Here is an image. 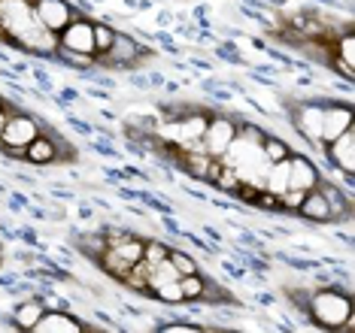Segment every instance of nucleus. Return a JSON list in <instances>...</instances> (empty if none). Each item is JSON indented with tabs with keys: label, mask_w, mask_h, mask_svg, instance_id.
<instances>
[{
	"label": "nucleus",
	"mask_w": 355,
	"mask_h": 333,
	"mask_svg": "<svg viewBox=\"0 0 355 333\" xmlns=\"http://www.w3.org/2000/svg\"><path fill=\"white\" fill-rule=\"evenodd\" d=\"M306 312H310V318L316 321L319 327L334 333L352 315V300H349V294H343V291H337V288H319L306 300Z\"/></svg>",
	"instance_id": "obj_1"
},
{
	"label": "nucleus",
	"mask_w": 355,
	"mask_h": 333,
	"mask_svg": "<svg viewBox=\"0 0 355 333\" xmlns=\"http://www.w3.org/2000/svg\"><path fill=\"white\" fill-rule=\"evenodd\" d=\"M40 134H43V131H40L37 118H31V116H10L3 134H0V149H3L6 155H12V158H25V149L37 140Z\"/></svg>",
	"instance_id": "obj_2"
},
{
	"label": "nucleus",
	"mask_w": 355,
	"mask_h": 333,
	"mask_svg": "<svg viewBox=\"0 0 355 333\" xmlns=\"http://www.w3.org/2000/svg\"><path fill=\"white\" fill-rule=\"evenodd\" d=\"M31 6H34V19L55 37L64 34L67 24L76 19L73 6H70L67 0H31Z\"/></svg>",
	"instance_id": "obj_3"
},
{
	"label": "nucleus",
	"mask_w": 355,
	"mask_h": 333,
	"mask_svg": "<svg viewBox=\"0 0 355 333\" xmlns=\"http://www.w3.org/2000/svg\"><path fill=\"white\" fill-rule=\"evenodd\" d=\"M237 125L240 121L222 118V116H213L207 121V131L200 136V143H204V152L209 158H222L231 149V143L237 140Z\"/></svg>",
	"instance_id": "obj_4"
},
{
	"label": "nucleus",
	"mask_w": 355,
	"mask_h": 333,
	"mask_svg": "<svg viewBox=\"0 0 355 333\" xmlns=\"http://www.w3.org/2000/svg\"><path fill=\"white\" fill-rule=\"evenodd\" d=\"M58 48H64V52L92 55V58H94V21L76 15V19L67 24V30L58 34Z\"/></svg>",
	"instance_id": "obj_5"
},
{
	"label": "nucleus",
	"mask_w": 355,
	"mask_h": 333,
	"mask_svg": "<svg viewBox=\"0 0 355 333\" xmlns=\"http://www.w3.org/2000/svg\"><path fill=\"white\" fill-rule=\"evenodd\" d=\"M322 149H325V158L331 167L340 170L346 179H352V173H355V127H349V131L340 134L337 140L325 143Z\"/></svg>",
	"instance_id": "obj_6"
},
{
	"label": "nucleus",
	"mask_w": 355,
	"mask_h": 333,
	"mask_svg": "<svg viewBox=\"0 0 355 333\" xmlns=\"http://www.w3.org/2000/svg\"><path fill=\"white\" fill-rule=\"evenodd\" d=\"M292 125L306 143L322 149V107L319 103H301V107H295Z\"/></svg>",
	"instance_id": "obj_7"
},
{
	"label": "nucleus",
	"mask_w": 355,
	"mask_h": 333,
	"mask_svg": "<svg viewBox=\"0 0 355 333\" xmlns=\"http://www.w3.org/2000/svg\"><path fill=\"white\" fill-rule=\"evenodd\" d=\"M140 58H143V46L128 34H119L116 30V39H112L110 52L101 55V58H94V61L107 64V67H134V64H140Z\"/></svg>",
	"instance_id": "obj_8"
},
{
	"label": "nucleus",
	"mask_w": 355,
	"mask_h": 333,
	"mask_svg": "<svg viewBox=\"0 0 355 333\" xmlns=\"http://www.w3.org/2000/svg\"><path fill=\"white\" fill-rule=\"evenodd\" d=\"M349 127H355L349 103H328V107H322V145L337 140Z\"/></svg>",
	"instance_id": "obj_9"
},
{
	"label": "nucleus",
	"mask_w": 355,
	"mask_h": 333,
	"mask_svg": "<svg viewBox=\"0 0 355 333\" xmlns=\"http://www.w3.org/2000/svg\"><path fill=\"white\" fill-rule=\"evenodd\" d=\"M319 170L313 161H306L304 155H292L288 158V188L292 191H304V194H310V191H316L319 188Z\"/></svg>",
	"instance_id": "obj_10"
},
{
	"label": "nucleus",
	"mask_w": 355,
	"mask_h": 333,
	"mask_svg": "<svg viewBox=\"0 0 355 333\" xmlns=\"http://www.w3.org/2000/svg\"><path fill=\"white\" fill-rule=\"evenodd\" d=\"M83 327L85 324L76 321L73 315H67V312H46L43 321L31 333H83Z\"/></svg>",
	"instance_id": "obj_11"
},
{
	"label": "nucleus",
	"mask_w": 355,
	"mask_h": 333,
	"mask_svg": "<svg viewBox=\"0 0 355 333\" xmlns=\"http://www.w3.org/2000/svg\"><path fill=\"white\" fill-rule=\"evenodd\" d=\"M46 312H49V309H46V303H43V300H25V303H19V306H15L12 321H15V327H19V330L31 333V330H34L40 321H43V315H46Z\"/></svg>",
	"instance_id": "obj_12"
},
{
	"label": "nucleus",
	"mask_w": 355,
	"mask_h": 333,
	"mask_svg": "<svg viewBox=\"0 0 355 333\" xmlns=\"http://www.w3.org/2000/svg\"><path fill=\"white\" fill-rule=\"evenodd\" d=\"M25 161H28V164H40V167L55 164V161H58V143H55L52 136L40 134L37 140L25 149Z\"/></svg>",
	"instance_id": "obj_13"
},
{
	"label": "nucleus",
	"mask_w": 355,
	"mask_h": 333,
	"mask_svg": "<svg viewBox=\"0 0 355 333\" xmlns=\"http://www.w3.org/2000/svg\"><path fill=\"white\" fill-rule=\"evenodd\" d=\"M306 222H316V224H325V222H334V215H331V206H328V200L322 197V191L316 188V191H310L304 197V203H301V209H297Z\"/></svg>",
	"instance_id": "obj_14"
},
{
	"label": "nucleus",
	"mask_w": 355,
	"mask_h": 333,
	"mask_svg": "<svg viewBox=\"0 0 355 333\" xmlns=\"http://www.w3.org/2000/svg\"><path fill=\"white\" fill-rule=\"evenodd\" d=\"M264 191L279 197L282 191H288V158L279 161V164L268 167V176H264Z\"/></svg>",
	"instance_id": "obj_15"
},
{
	"label": "nucleus",
	"mask_w": 355,
	"mask_h": 333,
	"mask_svg": "<svg viewBox=\"0 0 355 333\" xmlns=\"http://www.w3.org/2000/svg\"><path fill=\"white\" fill-rule=\"evenodd\" d=\"M98 264H101V270L107 273V276H112V279H116V282H122L125 276H128V270H131V267H134V264H128V261H125L122 255H119L116 249H107V251H103V255L98 258Z\"/></svg>",
	"instance_id": "obj_16"
},
{
	"label": "nucleus",
	"mask_w": 355,
	"mask_h": 333,
	"mask_svg": "<svg viewBox=\"0 0 355 333\" xmlns=\"http://www.w3.org/2000/svg\"><path fill=\"white\" fill-rule=\"evenodd\" d=\"M319 191H322V197L328 200L331 215H334V218H346V215L352 213V203L340 197V188H334V185H322V182H319Z\"/></svg>",
	"instance_id": "obj_17"
},
{
	"label": "nucleus",
	"mask_w": 355,
	"mask_h": 333,
	"mask_svg": "<svg viewBox=\"0 0 355 333\" xmlns=\"http://www.w3.org/2000/svg\"><path fill=\"white\" fill-rule=\"evenodd\" d=\"M261 155L268 164H279V161L292 158V149H288V143H282L279 136H264L261 140Z\"/></svg>",
	"instance_id": "obj_18"
},
{
	"label": "nucleus",
	"mask_w": 355,
	"mask_h": 333,
	"mask_svg": "<svg viewBox=\"0 0 355 333\" xmlns=\"http://www.w3.org/2000/svg\"><path fill=\"white\" fill-rule=\"evenodd\" d=\"M204 288H207V279L200 273L195 276H180V291H182V300H200L204 297Z\"/></svg>",
	"instance_id": "obj_19"
},
{
	"label": "nucleus",
	"mask_w": 355,
	"mask_h": 333,
	"mask_svg": "<svg viewBox=\"0 0 355 333\" xmlns=\"http://www.w3.org/2000/svg\"><path fill=\"white\" fill-rule=\"evenodd\" d=\"M112 39H116V28H110V24H103V21H94V58L110 52Z\"/></svg>",
	"instance_id": "obj_20"
},
{
	"label": "nucleus",
	"mask_w": 355,
	"mask_h": 333,
	"mask_svg": "<svg viewBox=\"0 0 355 333\" xmlns=\"http://www.w3.org/2000/svg\"><path fill=\"white\" fill-rule=\"evenodd\" d=\"M167 261H171L176 276H195V273H200L198 261L191 255H185V251H171V255H167Z\"/></svg>",
	"instance_id": "obj_21"
},
{
	"label": "nucleus",
	"mask_w": 355,
	"mask_h": 333,
	"mask_svg": "<svg viewBox=\"0 0 355 333\" xmlns=\"http://www.w3.org/2000/svg\"><path fill=\"white\" fill-rule=\"evenodd\" d=\"M167 255H171V249H167L161 240H146V246H143V264L146 267H155L161 261H167Z\"/></svg>",
	"instance_id": "obj_22"
},
{
	"label": "nucleus",
	"mask_w": 355,
	"mask_h": 333,
	"mask_svg": "<svg viewBox=\"0 0 355 333\" xmlns=\"http://www.w3.org/2000/svg\"><path fill=\"white\" fill-rule=\"evenodd\" d=\"M334 58L352 67V61H355V37H352V30H346V34L334 43Z\"/></svg>",
	"instance_id": "obj_23"
},
{
	"label": "nucleus",
	"mask_w": 355,
	"mask_h": 333,
	"mask_svg": "<svg viewBox=\"0 0 355 333\" xmlns=\"http://www.w3.org/2000/svg\"><path fill=\"white\" fill-rule=\"evenodd\" d=\"M152 294H155L158 300H164V303H171V306L185 303V300H182V291H180V279H176V282H164V285L152 288Z\"/></svg>",
	"instance_id": "obj_24"
},
{
	"label": "nucleus",
	"mask_w": 355,
	"mask_h": 333,
	"mask_svg": "<svg viewBox=\"0 0 355 333\" xmlns=\"http://www.w3.org/2000/svg\"><path fill=\"white\" fill-rule=\"evenodd\" d=\"M143 246H146V240H140V237H134V240H128L122 242L116 251L125 258L128 264H137V261H143Z\"/></svg>",
	"instance_id": "obj_25"
},
{
	"label": "nucleus",
	"mask_w": 355,
	"mask_h": 333,
	"mask_svg": "<svg viewBox=\"0 0 355 333\" xmlns=\"http://www.w3.org/2000/svg\"><path fill=\"white\" fill-rule=\"evenodd\" d=\"M237 185H240V176L234 173L231 167L222 164L219 176H216V182H213V188H219V191H237Z\"/></svg>",
	"instance_id": "obj_26"
},
{
	"label": "nucleus",
	"mask_w": 355,
	"mask_h": 333,
	"mask_svg": "<svg viewBox=\"0 0 355 333\" xmlns=\"http://www.w3.org/2000/svg\"><path fill=\"white\" fill-rule=\"evenodd\" d=\"M103 240H107V246H110V249H119L122 242L134 240V233H131V231H125V227H107V231H103Z\"/></svg>",
	"instance_id": "obj_27"
},
{
	"label": "nucleus",
	"mask_w": 355,
	"mask_h": 333,
	"mask_svg": "<svg viewBox=\"0 0 355 333\" xmlns=\"http://www.w3.org/2000/svg\"><path fill=\"white\" fill-rule=\"evenodd\" d=\"M304 197L306 194L304 191H282L279 194V209H292V213H297V209H301V203H304Z\"/></svg>",
	"instance_id": "obj_28"
},
{
	"label": "nucleus",
	"mask_w": 355,
	"mask_h": 333,
	"mask_svg": "<svg viewBox=\"0 0 355 333\" xmlns=\"http://www.w3.org/2000/svg\"><path fill=\"white\" fill-rule=\"evenodd\" d=\"M58 55H61V58L67 61V64H76V67H92V64H94V58H92V55H79V52H64V48H58Z\"/></svg>",
	"instance_id": "obj_29"
},
{
	"label": "nucleus",
	"mask_w": 355,
	"mask_h": 333,
	"mask_svg": "<svg viewBox=\"0 0 355 333\" xmlns=\"http://www.w3.org/2000/svg\"><path fill=\"white\" fill-rule=\"evenodd\" d=\"M161 333H204V327H198V324H164Z\"/></svg>",
	"instance_id": "obj_30"
},
{
	"label": "nucleus",
	"mask_w": 355,
	"mask_h": 333,
	"mask_svg": "<svg viewBox=\"0 0 355 333\" xmlns=\"http://www.w3.org/2000/svg\"><path fill=\"white\" fill-rule=\"evenodd\" d=\"M255 206L258 209H279V197H273V194H268V191H258Z\"/></svg>",
	"instance_id": "obj_31"
},
{
	"label": "nucleus",
	"mask_w": 355,
	"mask_h": 333,
	"mask_svg": "<svg viewBox=\"0 0 355 333\" xmlns=\"http://www.w3.org/2000/svg\"><path fill=\"white\" fill-rule=\"evenodd\" d=\"M6 121H10V109H0V134H3V127H6Z\"/></svg>",
	"instance_id": "obj_32"
},
{
	"label": "nucleus",
	"mask_w": 355,
	"mask_h": 333,
	"mask_svg": "<svg viewBox=\"0 0 355 333\" xmlns=\"http://www.w3.org/2000/svg\"><path fill=\"white\" fill-rule=\"evenodd\" d=\"M83 333H98V330H92V327H83Z\"/></svg>",
	"instance_id": "obj_33"
},
{
	"label": "nucleus",
	"mask_w": 355,
	"mask_h": 333,
	"mask_svg": "<svg viewBox=\"0 0 355 333\" xmlns=\"http://www.w3.org/2000/svg\"><path fill=\"white\" fill-rule=\"evenodd\" d=\"M0 109H3V100H0Z\"/></svg>",
	"instance_id": "obj_34"
},
{
	"label": "nucleus",
	"mask_w": 355,
	"mask_h": 333,
	"mask_svg": "<svg viewBox=\"0 0 355 333\" xmlns=\"http://www.w3.org/2000/svg\"><path fill=\"white\" fill-rule=\"evenodd\" d=\"M222 333H228V330H222Z\"/></svg>",
	"instance_id": "obj_35"
}]
</instances>
